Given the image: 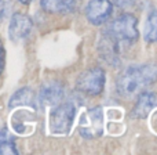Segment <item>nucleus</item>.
<instances>
[{
  "instance_id": "f257e3e1",
  "label": "nucleus",
  "mask_w": 157,
  "mask_h": 155,
  "mask_svg": "<svg viewBox=\"0 0 157 155\" xmlns=\"http://www.w3.org/2000/svg\"><path fill=\"white\" fill-rule=\"evenodd\" d=\"M157 80V67L153 64L131 65L123 69L116 80V89L121 97L131 98L141 94Z\"/></svg>"
},
{
  "instance_id": "f03ea898",
  "label": "nucleus",
  "mask_w": 157,
  "mask_h": 155,
  "mask_svg": "<svg viewBox=\"0 0 157 155\" xmlns=\"http://www.w3.org/2000/svg\"><path fill=\"white\" fill-rule=\"evenodd\" d=\"M108 35L114 38L117 42H127L132 43L138 39L136 29V18L132 14H121L105 31Z\"/></svg>"
},
{
  "instance_id": "7ed1b4c3",
  "label": "nucleus",
  "mask_w": 157,
  "mask_h": 155,
  "mask_svg": "<svg viewBox=\"0 0 157 155\" xmlns=\"http://www.w3.org/2000/svg\"><path fill=\"white\" fill-rule=\"evenodd\" d=\"M76 109L72 103H59L50 114L48 126L54 134H68L71 132Z\"/></svg>"
},
{
  "instance_id": "20e7f679",
  "label": "nucleus",
  "mask_w": 157,
  "mask_h": 155,
  "mask_svg": "<svg viewBox=\"0 0 157 155\" xmlns=\"http://www.w3.org/2000/svg\"><path fill=\"white\" fill-rule=\"evenodd\" d=\"M105 82V71L101 67H95L81 72L76 80V89L87 96H98L102 93Z\"/></svg>"
},
{
  "instance_id": "39448f33",
  "label": "nucleus",
  "mask_w": 157,
  "mask_h": 155,
  "mask_svg": "<svg viewBox=\"0 0 157 155\" xmlns=\"http://www.w3.org/2000/svg\"><path fill=\"white\" fill-rule=\"evenodd\" d=\"M103 132V114L101 107H95L81 116L80 134L87 139L101 136Z\"/></svg>"
},
{
  "instance_id": "423d86ee",
  "label": "nucleus",
  "mask_w": 157,
  "mask_h": 155,
  "mask_svg": "<svg viewBox=\"0 0 157 155\" xmlns=\"http://www.w3.org/2000/svg\"><path fill=\"white\" fill-rule=\"evenodd\" d=\"M113 11V6L109 0H91L86 7V17L91 24L101 25L106 22Z\"/></svg>"
},
{
  "instance_id": "0eeeda50",
  "label": "nucleus",
  "mask_w": 157,
  "mask_h": 155,
  "mask_svg": "<svg viewBox=\"0 0 157 155\" xmlns=\"http://www.w3.org/2000/svg\"><path fill=\"white\" fill-rule=\"evenodd\" d=\"M33 22L26 14L17 13L11 17L10 27H8V36L13 42H18L25 39L30 33Z\"/></svg>"
},
{
  "instance_id": "6e6552de",
  "label": "nucleus",
  "mask_w": 157,
  "mask_h": 155,
  "mask_svg": "<svg viewBox=\"0 0 157 155\" xmlns=\"http://www.w3.org/2000/svg\"><path fill=\"white\" fill-rule=\"evenodd\" d=\"M63 96H65L63 84L58 80H51L41 86L40 93H39V100L44 105H57L62 101Z\"/></svg>"
},
{
  "instance_id": "1a4fd4ad",
  "label": "nucleus",
  "mask_w": 157,
  "mask_h": 155,
  "mask_svg": "<svg viewBox=\"0 0 157 155\" xmlns=\"http://www.w3.org/2000/svg\"><path fill=\"white\" fill-rule=\"evenodd\" d=\"M98 50H99L101 57L108 64L113 67L119 64V42L106 32H103L102 38L99 39Z\"/></svg>"
},
{
  "instance_id": "9d476101",
  "label": "nucleus",
  "mask_w": 157,
  "mask_h": 155,
  "mask_svg": "<svg viewBox=\"0 0 157 155\" xmlns=\"http://www.w3.org/2000/svg\"><path fill=\"white\" fill-rule=\"evenodd\" d=\"M155 107H157V93L142 92L141 94H138V101L134 105L131 116L135 119H145Z\"/></svg>"
},
{
  "instance_id": "9b49d317",
  "label": "nucleus",
  "mask_w": 157,
  "mask_h": 155,
  "mask_svg": "<svg viewBox=\"0 0 157 155\" xmlns=\"http://www.w3.org/2000/svg\"><path fill=\"white\" fill-rule=\"evenodd\" d=\"M41 8L51 14H68L76 8V0H41Z\"/></svg>"
},
{
  "instance_id": "f8f14e48",
  "label": "nucleus",
  "mask_w": 157,
  "mask_h": 155,
  "mask_svg": "<svg viewBox=\"0 0 157 155\" xmlns=\"http://www.w3.org/2000/svg\"><path fill=\"white\" fill-rule=\"evenodd\" d=\"M21 105H35V93L30 87H22L11 96L8 107L15 108Z\"/></svg>"
},
{
  "instance_id": "ddd939ff",
  "label": "nucleus",
  "mask_w": 157,
  "mask_h": 155,
  "mask_svg": "<svg viewBox=\"0 0 157 155\" xmlns=\"http://www.w3.org/2000/svg\"><path fill=\"white\" fill-rule=\"evenodd\" d=\"M145 40L149 43H155L157 42V10L150 13L147 17L146 24H145V31H144Z\"/></svg>"
},
{
  "instance_id": "4468645a",
  "label": "nucleus",
  "mask_w": 157,
  "mask_h": 155,
  "mask_svg": "<svg viewBox=\"0 0 157 155\" xmlns=\"http://www.w3.org/2000/svg\"><path fill=\"white\" fill-rule=\"evenodd\" d=\"M0 154H11V155H17L18 154V150H17L15 144L11 141H0Z\"/></svg>"
},
{
  "instance_id": "2eb2a0df",
  "label": "nucleus",
  "mask_w": 157,
  "mask_h": 155,
  "mask_svg": "<svg viewBox=\"0 0 157 155\" xmlns=\"http://www.w3.org/2000/svg\"><path fill=\"white\" fill-rule=\"evenodd\" d=\"M4 64H6V50L2 40H0V75H2L3 69H4Z\"/></svg>"
},
{
  "instance_id": "dca6fc26",
  "label": "nucleus",
  "mask_w": 157,
  "mask_h": 155,
  "mask_svg": "<svg viewBox=\"0 0 157 155\" xmlns=\"http://www.w3.org/2000/svg\"><path fill=\"white\" fill-rule=\"evenodd\" d=\"M134 2L135 0H113V4H116L117 7H127Z\"/></svg>"
},
{
  "instance_id": "f3484780",
  "label": "nucleus",
  "mask_w": 157,
  "mask_h": 155,
  "mask_svg": "<svg viewBox=\"0 0 157 155\" xmlns=\"http://www.w3.org/2000/svg\"><path fill=\"white\" fill-rule=\"evenodd\" d=\"M4 13H6V4L3 0H0V21H2L3 17H4Z\"/></svg>"
},
{
  "instance_id": "a211bd4d",
  "label": "nucleus",
  "mask_w": 157,
  "mask_h": 155,
  "mask_svg": "<svg viewBox=\"0 0 157 155\" xmlns=\"http://www.w3.org/2000/svg\"><path fill=\"white\" fill-rule=\"evenodd\" d=\"M6 129H3V130H0V141H3V140H6Z\"/></svg>"
},
{
  "instance_id": "6ab92c4d",
  "label": "nucleus",
  "mask_w": 157,
  "mask_h": 155,
  "mask_svg": "<svg viewBox=\"0 0 157 155\" xmlns=\"http://www.w3.org/2000/svg\"><path fill=\"white\" fill-rule=\"evenodd\" d=\"M18 2H21L22 4H29V3L32 2V0H18Z\"/></svg>"
}]
</instances>
